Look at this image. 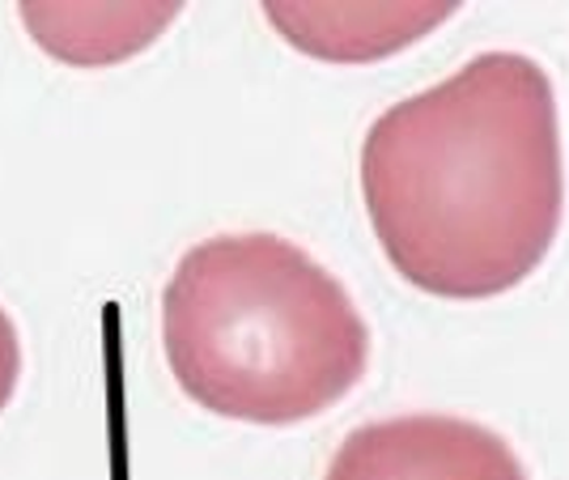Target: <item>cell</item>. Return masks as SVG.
I'll list each match as a JSON object with an SVG mask.
<instances>
[{
  "instance_id": "cell-1",
  "label": "cell",
  "mask_w": 569,
  "mask_h": 480,
  "mask_svg": "<svg viewBox=\"0 0 569 480\" xmlns=\"http://www.w3.org/2000/svg\"><path fill=\"white\" fill-rule=\"evenodd\" d=\"M361 196L387 264L421 293L480 302L522 286L566 213L545 64L485 51L387 107L361 144Z\"/></svg>"
},
{
  "instance_id": "cell-2",
  "label": "cell",
  "mask_w": 569,
  "mask_h": 480,
  "mask_svg": "<svg viewBox=\"0 0 569 480\" xmlns=\"http://www.w3.org/2000/svg\"><path fill=\"white\" fill-rule=\"evenodd\" d=\"M162 349L200 409L298 426L340 404L370 366V328L298 242L251 230L196 242L162 289Z\"/></svg>"
},
{
  "instance_id": "cell-3",
  "label": "cell",
  "mask_w": 569,
  "mask_h": 480,
  "mask_svg": "<svg viewBox=\"0 0 569 480\" xmlns=\"http://www.w3.org/2000/svg\"><path fill=\"white\" fill-rule=\"evenodd\" d=\"M323 480H527V468L489 426L403 412L345 433Z\"/></svg>"
},
{
  "instance_id": "cell-4",
  "label": "cell",
  "mask_w": 569,
  "mask_h": 480,
  "mask_svg": "<svg viewBox=\"0 0 569 480\" xmlns=\"http://www.w3.org/2000/svg\"><path fill=\"white\" fill-rule=\"evenodd\" d=\"M459 4H263L268 22L319 60H379L442 26Z\"/></svg>"
},
{
  "instance_id": "cell-5",
  "label": "cell",
  "mask_w": 569,
  "mask_h": 480,
  "mask_svg": "<svg viewBox=\"0 0 569 480\" xmlns=\"http://www.w3.org/2000/svg\"><path fill=\"white\" fill-rule=\"evenodd\" d=\"M26 30L64 64H111L144 51L179 4H18Z\"/></svg>"
},
{
  "instance_id": "cell-6",
  "label": "cell",
  "mask_w": 569,
  "mask_h": 480,
  "mask_svg": "<svg viewBox=\"0 0 569 480\" xmlns=\"http://www.w3.org/2000/svg\"><path fill=\"white\" fill-rule=\"evenodd\" d=\"M18 379H22V340H18L13 319L0 307V412L9 409V400L18 391Z\"/></svg>"
}]
</instances>
